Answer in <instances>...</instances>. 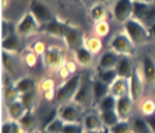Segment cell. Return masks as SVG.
<instances>
[{
  "label": "cell",
  "instance_id": "obj_23",
  "mask_svg": "<svg viewBox=\"0 0 155 133\" xmlns=\"http://www.w3.org/2000/svg\"><path fill=\"white\" fill-rule=\"evenodd\" d=\"M2 49L8 52V53H18L20 52V38L18 34H13V35L3 38L2 39Z\"/></svg>",
  "mask_w": 155,
  "mask_h": 133
},
{
  "label": "cell",
  "instance_id": "obj_18",
  "mask_svg": "<svg viewBox=\"0 0 155 133\" xmlns=\"http://www.w3.org/2000/svg\"><path fill=\"white\" fill-rule=\"evenodd\" d=\"M109 90H110V94L116 98L123 97V95H129V79L117 77V79L109 86Z\"/></svg>",
  "mask_w": 155,
  "mask_h": 133
},
{
  "label": "cell",
  "instance_id": "obj_47",
  "mask_svg": "<svg viewBox=\"0 0 155 133\" xmlns=\"http://www.w3.org/2000/svg\"><path fill=\"white\" fill-rule=\"evenodd\" d=\"M58 73H59V76H60L61 79H67L69 76H71V74L69 73V70H67V69H66L64 66H61V67L59 69V72H58Z\"/></svg>",
  "mask_w": 155,
  "mask_h": 133
},
{
  "label": "cell",
  "instance_id": "obj_19",
  "mask_svg": "<svg viewBox=\"0 0 155 133\" xmlns=\"http://www.w3.org/2000/svg\"><path fill=\"white\" fill-rule=\"evenodd\" d=\"M120 55H117L116 52H113L112 49L104 52L99 59V63H98V69H115L117 62H119Z\"/></svg>",
  "mask_w": 155,
  "mask_h": 133
},
{
  "label": "cell",
  "instance_id": "obj_41",
  "mask_svg": "<svg viewBox=\"0 0 155 133\" xmlns=\"http://www.w3.org/2000/svg\"><path fill=\"white\" fill-rule=\"evenodd\" d=\"M109 32V24L108 21H98L94 24V35L99 36V38H102V36H106Z\"/></svg>",
  "mask_w": 155,
  "mask_h": 133
},
{
  "label": "cell",
  "instance_id": "obj_20",
  "mask_svg": "<svg viewBox=\"0 0 155 133\" xmlns=\"http://www.w3.org/2000/svg\"><path fill=\"white\" fill-rule=\"evenodd\" d=\"M25 107L22 105L20 100H15L13 102L7 104V114H8V121H20L22 116L25 115Z\"/></svg>",
  "mask_w": 155,
  "mask_h": 133
},
{
  "label": "cell",
  "instance_id": "obj_8",
  "mask_svg": "<svg viewBox=\"0 0 155 133\" xmlns=\"http://www.w3.org/2000/svg\"><path fill=\"white\" fill-rule=\"evenodd\" d=\"M38 31H41V24L31 13H25L21 17V20L17 22V34L18 36H28L34 35Z\"/></svg>",
  "mask_w": 155,
  "mask_h": 133
},
{
  "label": "cell",
  "instance_id": "obj_6",
  "mask_svg": "<svg viewBox=\"0 0 155 133\" xmlns=\"http://www.w3.org/2000/svg\"><path fill=\"white\" fill-rule=\"evenodd\" d=\"M42 58L45 67H48L49 70H56V72H59V69L64 65L66 62L63 50L58 46H49Z\"/></svg>",
  "mask_w": 155,
  "mask_h": 133
},
{
  "label": "cell",
  "instance_id": "obj_55",
  "mask_svg": "<svg viewBox=\"0 0 155 133\" xmlns=\"http://www.w3.org/2000/svg\"><path fill=\"white\" fill-rule=\"evenodd\" d=\"M43 133H46V132H43Z\"/></svg>",
  "mask_w": 155,
  "mask_h": 133
},
{
  "label": "cell",
  "instance_id": "obj_40",
  "mask_svg": "<svg viewBox=\"0 0 155 133\" xmlns=\"http://www.w3.org/2000/svg\"><path fill=\"white\" fill-rule=\"evenodd\" d=\"M85 128H84L83 122H76V123H64L61 133H84Z\"/></svg>",
  "mask_w": 155,
  "mask_h": 133
},
{
  "label": "cell",
  "instance_id": "obj_1",
  "mask_svg": "<svg viewBox=\"0 0 155 133\" xmlns=\"http://www.w3.org/2000/svg\"><path fill=\"white\" fill-rule=\"evenodd\" d=\"M83 83V79L80 74L71 76L69 80H66L64 83L59 86L56 88V97H54V101H58L59 104H64V102H69V101L73 100V97L76 95L77 90L80 88Z\"/></svg>",
  "mask_w": 155,
  "mask_h": 133
},
{
  "label": "cell",
  "instance_id": "obj_49",
  "mask_svg": "<svg viewBox=\"0 0 155 133\" xmlns=\"http://www.w3.org/2000/svg\"><path fill=\"white\" fill-rule=\"evenodd\" d=\"M148 32H150V39H155V22L148 28Z\"/></svg>",
  "mask_w": 155,
  "mask_h": 133
},
{
  "label": "cell",
  "instance_id": "obj_44",
  "mask_svg": "<svg viewBox=\"0 0 155 133\" xmlns=\"http://www.w3.org/2000/svg\"><path fill=\"white\" fill-rule=\"evenodd\" d=\"M11 133H28L18 121H11Z\"/></svg>",
  "mask_w": 155,
  "mask_h": 133
},
{
  "label": "cell",
  "instance_id": "obj_37",
  "mask_svg": "<svg viewBox=\"0 0 155 133\" xmlns=\"http://www.w3.org/2000/svg\"><path fill=\"white\" fill-rule=\"evenodd\" d=\"M17 32V24H14L10 20H3L2 21V39L3 38H7V36L13 35V34Z\"/></svg>",
  "mask_w": 155,
  "mask_h": 133
},
{
  "label": "cell",
  "instance_id": "obj_25",
  "mask_svg": "<svg viewBox=\"0 0 155 133\" xmlns=\"http://www.w3.org/2000/svg\"><path fill=\"white\" fill-rule=\"evenodd\" d=\"M2 63H3L4 70L8 73V76H11V77L17 76V63L13 58V53H8V52L3 50L2 52Z\"/></svg>",
  "mask_w": 155,
  "mask_h": 133
},
{
  "label": "cell",
  "instance_id": "obj_51",
  "mask_svg": "<svg viewBox=\"0 0 155 133\" xmlns=\"http://www.w3.org/2000/svg\"><path fill=\"white\" fill-rule=\"evenodd\" d=\"M133 2H144V3H155V0H133Z\"/></svg>",
  "mask_w": 155,
  "mask_h": 133
},
{
  "label": "cell",
  "instance_id": "obj_50",
  "mask_svg": "<svg viewBox=\"0 0 155 133\" xmlns=\"http://www.w3.org/2000/svg\"><path fill=\"white\" fill-rule=\"evenodd\" d=\"M8 3H10V0H2V9H6L8 6Z\"/></svg>",
  "mask_w": 155,
  "mask_h": 133
},
{
  "label": "cell",
  "instance_id": "obj_43",
  "mask_svg": "<svg viewBox=\"0 0 155 133\" xmlns=\"http://www.w3.org/2000/svg\"><path fill=\"white\" fill-rule=\"evenodd\" d=\"M32 50L35 52L38 56H41V55H45V52L48 50V46L45 45V42L43 41H35V42L32 43Z\"/></svg>",
  "mask_w": 155,
  "mask_h": 133
},
{
  "label": "cell",
  "instance_id": "obj_24",
  "mask_svg": "<svg viewBox=\"0 0 155 133\" xmlns=\"http://www.w3.org/2000/svg\"><path fill=\"white\" fill-rule=\"evenodd\" d=\"M83 125L85 130H101L104 128L99 114H87L83 118Z\"/></svg>",
  "mask_w": 155,
  "mask_h": 133
},
{
  "label": "cell",
  "instance_id": "obj_21",
  "mask_svg": "<svg viewBox=\"0 0 155 133\" xmlns=\"http://www.w3.org/2000/svg\"><path fill=\"white\" fill-rule=\"evenodd\" d=\"M14 87L15 90L18 91V94H25L29 93V91L35 90L36 87V81L34 77H29V76H24V77H20L14 81Z\"/></svg>",
  "mask_w": 155,
  "mask_h": 133
},
{
  "label": "cell",
  "instance_id": "obj_39",
  "mask_svg": "<svg viewBox=\"0 0 155 133\" xmlns=\"http://www.w3.org/2000/svg\"><path fill=\"white\" fill-rule=\"evenodd\" d=\"M131 125L130 121H119V122L109 128V133H130L131 132Z\"/></svg>",
  "mask_w": 155,
  "mask_h": 133
},
{
  "label": "cell",
  "instance_id": "obj_2",
  "mask_svg": "<svg viewBox=\"0 0 155 133\" xmlns=\"http://www.w3.org/2000/svg\"><path fill=\"white\" fill-rule=\"evenodd\" d=\"M124 32L127 34L130 39L133 41V43L136 46L138 45H143L150 39V32H148V28L145 25H143L140 21L134 20V18H129L124 24Z\"/></svg>",
  "mask_w": 155,
  "mask_h": 133
},
{
  "label": "cell",
  "instance_id": "obj_3",
  "mask_svg": "<svg viewBox=\"0 0 155 133\" xmlns=\"http://www.w3.org/2000/svg\"><path fill=\"white\" fill-rule=\"evenodd\" d=\"M131 18L140 21L143 25L150 28L155 22V3L144 2H133V13Z\"/></svg>",
  "mask_w": 155,
  "mask_h": 133
},
{
  "label": "cell",
  "instance_id": "obj_9",
  "mask_svg": "<svg viewBox=\"0 0 155 133\" xmlns=\"http://www.w3.org/2000/svg\"><path fill=\"white\" fill-rule=\"evenodd\" d=\"M29 13L34 15V17L38 20L41 25L46 24L51 20H53L54 15L52 13V10L48 7V4H45L41 0H31L29 3Z\"/></svg>",
  "mask_w": 155,
  "mask_h": 133
},
{
  "label": "cell",
  "instance_id": "obj_28",
  "mask_svg": "<svg viewBox=\"0 0 155 133\" xmlns=\"http://www.w3.org/2000/svg\"><path fill=\"white\" fill-rule=\"evenodd\" d=\"M99 116H101V121H102L104 128H108V129L109 128H112L113 125H116V123L120 121L119 115H117V112H116L115 109L99 112Z\"/></svg>",
  "mask_w": 155,
  "mask_h": 133
},
{
  "label": "cell",
  "instance_id": "obj_27",
  "mask_svg": "<svg viewBox=\"0 0 155 133\" xmlns=\"http://www.w3.org/2000/svg\"><path fill=\"white\" fill-rule=\"evenodd\" d=\"M90 15L94 22L106 21V18H108V10H106V7H105L102 3H94V6L91 7Z\"/></svg>",
  "mask_w": 155,
  "mask_h": 133
},
{
  "label": "cell",
  "instance_id": "obj_16",
  "mask_svg": "<svg viewBox=\"0 0 155 133\" xmlns=\"http://www.w3.org/2000/svg\"><path fill=\"white\" fill-rule=\"evenodd\" d=\"M134 67L136 66L133 65V59L131 56H126V55H120L119 62L116 65V72H117V76L122 77V79H130V76L133 74Z\"/></svg>",
  "mask_w": 155,
  "mask_h": 133
},
{
  "label": "cell",
  "instance_id": "obj_4",
  "mask_svg": "<svg viewBox=\"0 0 155 133\" xmlns=\"http://www.w3.org/2000/svg\"><path fill=\"white\" fill-rule=\"evenodd\" d=\"M58 116L63 121L64 123H76V122H83V108L80 105L74 104L73 101L60 104L58 109Z\"/></svg>",
  "mask_w": 155,
  "mask_h": 133
},
{
  "label": "cell",
  "instance_id": "obj_31",
  "mask_svg": "<svg viewBox=\"0 0 155 133\" xmlns=\"http://www.w3.org/2000/svg\"><path fill=\"white\" fill-rule=\"evenodd\" d=\"M97 77L99 80H102L104 83H106L108 86H110L119 76H117L116 69H98Z\"/></svg>",
  "mask_w": 155,
  "mask_h": 133
},
{
  "label": "cell",
  "instance_id": "obj_36",
  "mask_svg": "<svg viewBox=\"0 0 155 133\" xmlns=\"http://www.w3.org/2000/svg\"><path fill=\"white\" fill-rule=\"evenodd\" d=\"M3 98L4 101H6V104H8V102H13V101L18 100L20 98V94H18V91L15 90L14 87V83L13 84H6L3 88Z\"/></svg>",
  "mask_w": 155,
  "mask_h": 133
},
{
  "label": "cell",
  "instance_id": "obj_5",
  "mask_svg": "<svg viewBox=\"0 0 155 133\" xmlns=\"http://www.w3.org/2000/svg\"><path fill=\"white\" fill-rule=\"evenodd\" d=\"M109 48H110L113 52H116L117 55L133 56L136 45H134L133 41L127 36V34L123 31V32H117L112 39H110V42H109Z\"/></svg>",
  "mask_w": 155,
  "mask_h": 133
},
{
  "label": "cell",
  "instance_id": "obj_46",
  "mask_svg": "<svg viewBox=\"0 0 155 133\" xmlns=\"http://www.w3.org/2000/svg\"><path fill=\"white\" fill-rule=\"evenodd\" d=\"M145 121H147V123L150 125V128H151V132L155 133V114L154 115H150V116H144Z\"/></svg>",
  "mask_w": 155,
  "mask_h": 133
},
{
  "label": "cell",
  "instance_id": "obj_22",
  "mask_svg": "<svg viewBox=\"0 0 155 133\" xmlns=\"http://www.w3.org/2000/svg\"><path fill=\"white\" fill-rule=\"evenodd\" d=\"M74 56H76V62L80 66H83V67L91 66L92 65V60H94V53L90 52L85 46H81L74 50Z\"/></svg>",
  "mask_w": 155,
  "mask_h": 133
},
{
  "label": "cell",
  "instance_id": "obj_17",
  "mask_svg": "<svg viewBox=\"0 0 155 133\" xmlns=\"http://www.w3.org/2000/svg\"><path fill=\"white\" fill-rule=\"evenodd\" d=\"M91 88H92V100H94L95 105H97L104 97H106L108 94H110L109 86L106 83H104L102 80H99L98 77H95V79L92 80V83H91Z\"/></svg>",
  "mask_w": 155,
  "mask_h": 133
},
{
  "label": "cell",
  "instance_id": "obj_45",
  "mask_svg": "<svg viewBox=\"0 0 155 133\" xmlns=\"http://www.w3.org/2000/svg\"><path fill=\"white\" fill-rule=\"evenodd\" d=\"M77 65H78V63H77V62H74V60H66L64 62V67L67 69V70H69V73L70 74H74V73L77 72Z\"/></svg>",
  "mask_w": 155,
  "mask_h": 133
},
{
  "label": "cell",
  "instance_id": "obj_35",
  "mask_svg": "<svg viewBox=\"0 0 155 133\" xmlns=\"http://www.w3.org/2000/svg\"><path fill=\"white\" fill-rule=\"evenodd\" d=\"M63 126H64V122L56 115L54 118H52V121H49V122L46 123L43 132H46V133H61Z\"/></svg>",
  "mask_w": 155,
  "mask_h": 133
},
{
  "label": "cell",
  "instance_id": "obj_10",
  "mask_svg": "<svg viewBox=\"0 0 155 133\" xmlns=\"http://www.w3.org/2000/svg\"><path fill=\"white\" fill-rule=\"evenodd\" d=\"M133 13V0H116L112 9V14L117 22H124L131 18Z\"/></svg>",
  "mask_w": 155,
  "mask_h": 133
},
{
  "label": "cell",
  "instance_id": "obj_29",
  "mask_svg": "<svg viewBox=\"0 0 155 133\" xmlns=\"http://www.w3.org/2000/svg\"><path fill=\"white\" fill-rule=\"evenodd\" d=\"M83 46H85L87 49L92 52L94 55L99 53L102 49V41L99 36L97 35H92V36H84V43Z\"/></svg>",
  "mask_w": 155,
  "mask_h": 133
},
{
  "label": "cell",
  "instance_id": "obj_53",
  "mask_svg": "<svg viewBox=\"0 0 155 133\" xmlns=\"http://www.w3.org/2000/svg\"><path fill=\"white\" fill-rule=\"evenodd\" d=\"M84 133H101V130H85Z\"/></svg>",
  "mask_w": 155,
  "mask_h": 133
},
{
  "label": "cell",
  "instance_id": "obj_34",
  "mask_svg": "<svg viewBox=\"0 0 155 133\" xmlns=\"http://www.w3.org/2000/svg\"><path fill=\"white\" fill-rule=\"evenodd\" d=\"M18 100L22 102V105L25 107L27 111H32L34 107H35V102H36V91L32 90V91H29V93L21 94Z\"/></svg>",
  "mask_w": 155,
  "mask_h": 133
},
{
  "label": "cell",
  "instance_id": "obj_11",
  "mask_svg": "<svg viewBox=\"0 0 155 133\" xmlns=\"http://www.w3.org/2000/svg\"><path fill=\"white\" fill-rule=\"evenodd\" d=\"M67 24H69V22L61 21V20H59V18L54 17L53 20H51L49 22L41 25V31L45 32V34H48V35L54 36V38H61V39H64V34H66V29H67Z\"/></svg>",
  "mask_w": 155,
  "mask_h": 133
},
{
  "label": "cell",
  "instance_id": "obj_32",
  "mask_svg": "<svg viewBox=\"0 0 155 133\" xmlns=\"http://www.w3.org/2000/svg\"><path fill=\"white\" fill-rule=\"evenodd\" d=\"M116 101L117 98L113 97L112 94H108L106 97H104L99 102H98L95 107H97L98 112H102V111H110V109H115L116 108Z\"/></svg>",
  "mask_w": 155,
  "mask_h": 133
},
{
  "label": "cell",
  "instance_id": "obj_7",
  "mask_svg": "<svg viewBox=\"0 0 155 133\" xmlns=\"http://www.w3.org/2000/svg\"><path fill=\"white\" fill-rule=\"evenodd\" d=\"M144 76L141 72L140 66L134 67L133 74L129 79V97L134 101H140L141 94H143V87H144Z\"/></svg>",
  "mask_w": 155,
  "mask_h": 133
},
{
  "label": "cell",
  "instance_id": "obj_15",
  "mask_svg": "<svg viewBox=\"0 0 155 133\" xmlns=\"http://www.w3.org/2000/svg\"><path fill=\"white\" fill-rule=\"evenodd\" d=\"M140 67L145 81L151 86H155V59L150 55H144L141 59Z\"/></svg>",
  "mask_w": 155,
  "mask_h": 133
},
{
  "label": "cell",
  "instance_id": "obj_42",
  "mask_svg": "<svg viewBox=\"0 0 155 133\" xmlns=\"http://www.w3.org/2000/svg\"><path fill=\"white\" fill-rule=\"evenodd\" d=\"M22 60L28 67H34V66L38 63V55L31 49H27L24 53H22Z\"/></svg>",
  "mask_w": 155,
  "mask_h": 133
},
{
  "label": "cell",
  "instance_id": "obj_26",
  "mask_svg": "<svg viewBox=\"0 0 155 133\" xmlns=\"http://www.w3.org/2000/svg\"><path fill=\"white\" fill-rule=\"evenodd\" d=\"M41 91L43 94V98L46 101H53L56 97V88H54V81L52 79H45L39 84Z\"/></svg>",
  "mask_w": 155,
  "mask_h": 133
},
{
  "label": "cell",
  "instance_id": "obj_38",
  "mask_svg": "<svg viewBox=\"0 0 155 133\" xmlns=\"http://www.w3.org/2000/svg\"><path fill=\"white\" fill-rule=\"evenodd\" d=\"M18 122L24 126V129H25L27 132H31V130L34 129V126H35V116H34L32 111H27L25 115L22 116Z\"/></svg>",
  "mask_w": 155,
  "mask_h": 133
},
{
  "label": "cell",
  "instance_id": "obj_48",
  "mask_svg": "<svg viewBox=\"0 0 155 133\" xmlns=\"http://www.w3.org/2000/svg\"><path fill=\"white\" fill-rule=\"evenodd\" d=\"M2 133H11V121H7L2 125Z\"/></svg>",
  "mask_w": 155,
  "mask_h": 133
},
{
  "label": "cell",
  "instance_id": "obj_33",
  "mask_svg": "<svg viewBox=\"0 0 155 133\" xmlns=\"http://www.w3.org/2000/svg\"><path fill=\"white\" fill-rule=\"evenodd\" d=\"M140 112L143 116H150L155 114V98H144L140 100Z\"/></svg>",
  "mask_w": 155,
  "mask_h": 133
},
{
  "label": "cell",
  "instance_id": "obj_14",
  "mask_svg": "<svg viewBox=\"0 0 155 133\" xmlns=\"http://www.w3.org/2000/svg\"><path fill=\"white\" fill-rule=\"evenodd\" d=\"M131 109H133V100L129 95H123V97L117 98L115 111L117 112L120 121H130V118H131Z\"/></svg>",
  "mask_w": 155,
  "mask_h": 133
},
{
  "label": "cell",
  "instance_id": "obj_30",
  "mask_svg": "<svg viewBox=\"0 0 155 133\" xmlns=\"http://www.w3.org/2000/svg\"><path fill=\"white\" fill-rule=\"evenodd\" d=\"M130 125H131V129L134 133H152L150 125L147 123L145 118H140V116H134L130 121Z\"/></svg>",
  "mask_w": 155,
  "mask_h": 133
},
{
  "label": "cell",
  "instance_id": "obj_13",
  "mask_svg": "<svg viewBox=\"0 0 155 133\" xmlns=\"http://www.w3.org/2000/svg\"><path fill=\"white\" fill-rule=\"evenodd\" d=\"M71 101L74 104L80 105L81 108H85V107L91 105V102H94V100H92V88H90L88 84L83 81Z\"/></svg>",
  "mask_w": 155,
  "mask_h": 133
},
{
  "label": "cell",
  "instance_id": "obj_54",
  "mask_svg": "<svg viewBox=\"0 0 155 133\" xmlns=\"http://www.w3.org/2000/svg\"><path fill=\"white\" fill-rule=\"evenodd\" d=\"M97 0H83V3H94Z\"/></svg>",
  "mask_w": 155,
  "mask_h": 133
},
{
  "label": "cell",
  "instance_id": "obj_52",
  "mask_svg": "<svg viewBox=\"0 0 155 133\" xmlns=\"http://www.w3.org/2000/svg\"><path fill=\"white\" fill-rule=\"evenodd\" d=\"M71 3H76V4H83V0H69Z\"/></svg>",
  "mask_w": 155,
  "mask_h": 133
},
{
  "label": "cell",
  "instance_id": "obj_12",
  "mask_svg": "<svg viewBox=\"0 0 155 133\" xmlns=\"http://www.w3.org/2000/svg\"><path fill=\"white\" fill-rule=\"evenodd\" d=\"M84 36L85 35H83V32L77 27H74L71 24H67V29H66V34H64V41L70 49L76 50L83 46Z\"/></svg>",
  "mask_w": 155,
  "mask_h": 133
}]
</instances>
